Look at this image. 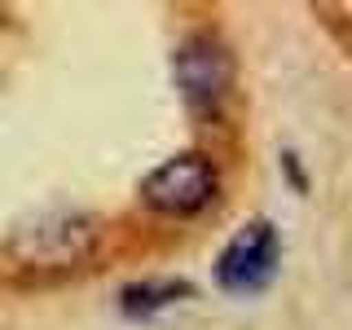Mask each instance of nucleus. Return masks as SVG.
Segmentation results:
<instances>
[{"mask_svg": "<svg viewBox=\"0 0 352 330\" xmlns=\"http://www.w3.org/2000/svg\"><path fill=\"white\" fill-rule=\"evenodd\" d=\"M176 84H181V97L194 115H207L225 102L229 84H234V62H229L225 44L212 36H194L181 44L176 53Z\"/></svg>", "mask_w": 352, "mask_h": 330, "instance_id": "3", "label": "nucleus"}, {"mask_svg": "<svg viewBox=\"0 0 352 330\" xmlns=\"http://www.w3.org/2000/svg\"><path fill=\"white\" fill-rule=\"evenodd\" d=\"M141 198L163 216H194L216 198V168L194 150L176 154L141 181Z\"/></svg>", "mask_w": 352, "mask_h": 330, "instance_id": "2", "label": "nucleus"}, {"mask_svg": "<svg viewBox=\"0 0 352 330\" xmlns=\"http://www.w3.org/2000/svg\"><path fill=\"white\" fill-rule=\"evenodd\" d=\"M185 295H190V282H181V278H150V282H132L119 304H124L128 317H146V313H159V308L185 300Z\"/></svg>", "mask_w": 352, "mask_h": 330, "instance_id": "4", "label": "nucleus"}, {"mask_svg": "<svg viewBox=\"0 0 352 330\" xmlns=\"http://www.w3.org/2000/svg\"><path fill=\"white\" fill-rule=\"evenodd\" d=\"M282 264V238L269 220H251L234 238L225 242V251L216 256V286L229 295H256L278 278Z\"/></svg>", "mask_w": 352, "mask_h": 330, "instance_id": "1", "label": "nucleus"}]
</instances>
